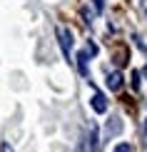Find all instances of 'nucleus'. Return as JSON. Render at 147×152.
I'll return each mask as SVG.
<instances>
[{"mask_svg": "<svg viewBox=\"0 0 147 152\" xmlns=\"http://www.w3.org/2000/svg\"><path fill=\"white\" fill-rule=\"evenodd\" d=\"M57 33V42H60V48H62V55H65V58H70V50H72V33H70L67 28H57L55 30Z\"/></svg>", "mask_w": 147, "mask_h": 152, "instance_id": "obj_1", "label": "nucleus"}, {"mask_svg": "<svg viewBox=\"0 0 147 152\" xmlns=\"http://www.w3.org/2000/svg\"><path fill=\"white\" fill-rule=\"evenodd\" d=\"M90 105H92V110L97 112V115H105V112H107V97H105L102 92H95V95H92Z\"/></svg>", "mask_w": 147, "mask_h": 152, "instance_id": "obj_2", "label": "nucleus"}, {"mask_svg": "<svg viewBox=\"0 0 147 152\" xmlns=\"http://www.w3.org/2000/svg\"><path fill=\"white\" fill-rule=\"evenodd\" d=\"M120 132H122V120L115 115V117L107 120V125H105V135H107V137H115V135H120Z\"/></svg>", "mask_w": 147, "mask_h": 152, "instance_id": "obj_3", "label": "nucleus"}, {"mask_svg": "<svg viewBox=\"0 0 147 152\" xmlns=\"http://www.w3.org/2000/svg\"><path fill=\"white\" fill-rule=\"evenodd\" d=\"M105 82H107V87H110V90H120V87H122V72H120V70L110 72Z\"/></svg>", "mask_w": 147, "mask_h": 152, "instance_id": "obj_4", "label": "nucleus"}, {"mask_svg": "<svg viewBox=\"0 0 147 152\" xmlns=\"http://www.w3.org/2000/svg\"><path fill=\"white\" fill-rule=\"evenodd\" d=\"M78 70L82 77H90V67H87V50L85 53H78Z\"/></svg>", "mask_w": 147, "mask_h": 152, "instance_id": "obj_5", "label": "nucleus"}, {"mask_svg": "<svg viewBox=\"0 0 147 152\" xmlns=\"http://www.w3.org/2000/svg\"><path fill=\"white\" fill-rule=\"evenodd\" d=\"M95 147H97V127H95V125H90V135H87L85 150H87V152H92Z\"/></svg>", "mask_w": 147, "mask_h": 152, "instance_id": "obj_6", "label": "nucleus"}, {"mask_svg": "<svg viewBox=\"0 0 147 152\" xmlns=\"http://www.w3.org/2000/svg\"><path fill=\"white\" fill-rule=\"evenodd\" d=\"M115 152H132V147H130L127 142H120L117 147H115Z\"/></svg>", "mask_w": 147, "mask_h": 152, "instance_id": "obj_7", "label": "nucleus"}, {"mask_svg": "<svg viewBox=\"0 0 147 152\" xmlns=\"http://www.w3.org/2000/svg\"><path fill=\"white\" fill-rule=\"evenodd\" d=\"M0 152H15V150H12L8 142H3V145H0Z\"/></svg>", "mask_w": 147, "mask_h": 152, "instance_id": "obj_8", "label": "nucleus"}, {"mask_svg": "<svg viewBox=\"0 0 147 152\" xmlns=\"http://www.w3.org/2000/svg\"><path fill=\"white\" fill-rule=\"evenodd\" d=\"M92 3H95V8H97V10L105 8V0H92Z\"/></svg>", "mask_w": 147, "mask_h": 152, "instance_id": "obj_9", "label": "nucleus"}, {"mask_svg": "<svg viewBox=\"0 0 147 152\" xmlns=\"http://www.w3.org/2000/svg\"><path fill=\"white\" fill-rule=\"evenodd\" d=\"M142 10H145V15H147V0H142Z\"/></svg>", "mask_w": 147, "mask_h": 152, "instance_id": "obj_10", "label": "nucleus"}, {"mask_svg": "<svg viewBox=\"0 0 147 152\" xmlns=\"http://www.w3.org/2000/svg\"><path fill=\"white\" fill-rule=\"evenodd\" d=\"M142 72H145V77H147V65H145V70H142Z\"/></svg>", "mask_w": 147, "mask_h": 152, "instance_id": "obj_11", "label": "nucleus"}, {"mask_svg": "<svg viewBox=\"0 0 147 152\" xmlns=\"http://www.w3.org/2000/svg\"><path fill=\"white\" fill-rule=\"evenodd\" d=\"M145 132H147V117H145Z\"/></svg>", "mask_w": 147, "mask_h": 152, "instance_id": "obj_12", "label": "nucleus"}]
</instances>
